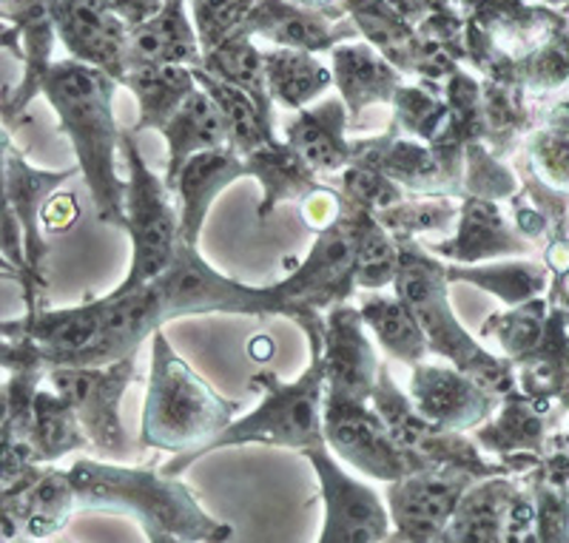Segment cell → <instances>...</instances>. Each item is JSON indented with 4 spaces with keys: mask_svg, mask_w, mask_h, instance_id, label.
I'll use <instances>...</instances> for the list:
<instances>
[{
    "mask_svg": "<svg viewBox=\"0 0 569 543\" xmlns=\"http://www.w3.org/2000/svg\"><path fill=\"white\" fill-rule=\"evenodd\" d=\"M43 91L69 134L78 169L98 205L100 222L126 228V185L117 177V143L120 134L111 117V78L100 69L63 60L52 63L40 78Z\"/></svg>",
    "mask_w": 569,
    "mask_h": 543,
    "instance_id": "1",
    "label": "cell"
},
{
    "mask_svg": "<svg viewBox=\"0 0 569 543\" xmlns=\"http://www.w3.org/2000/svg\"><path fill=\"white\" fill-rule=\"evenodd\" d=\"M69 481L83 510L123 512L140 526H160L186 543H226L233 535L197 504L194 492L162 472L80 459L71 464Z\"/></svg>",
    "mask_w": 569,
    "mask_h": 543,
    "instance_id": "2",
    "label": "cell"
},
{
    "mask_svg": "<svg viewBox=\"0 0 569 543\" xmlns=\"http://www.w3.org/2000/svg\"><path fill=\"white\" fill-rule=\"evenodd\" d=\"M293 322L311 339V364L293 384H282L277 375L259 373L251 382L266 390V399L246 419L233 421L222 430L208 446L197 453H182L166 464L162 475H180L188 464L208 453H217L222 446L233 444H268V446H293L299 453L317 450L325 444L322 408H325V362H322V319L317 311L305 308Z\"/></svg>",
    "mask_w": 569,
    "mask_h": 543,
    "instance_id": "3",
    "label": "cell"
},
{
    "mask_svg": "<svg viewBox=\"0 0 569 543\" xmlns=\"http://www.w3.org/2000/svg\"><path fill=\"white\" fill-rule=\"evenodd\" d=\"M151 348V379L142 410L140 444L171 453H197L233 424L237 404L220 399L177 356L160 330Z\"/></svg>",
    "mask_w": 569,
    "mask_h": 543,
    "instance_id": "4",
    "label": "cell"
},
{
    "mask_svg": "<svg viewBox=\"0 0 569 543\" xmlns=\"http://www.w3.org/2000/svg\"><path fill=\"white\" fill-rule=\"evenodd\" d=\"M399 245V268H396V296L410 304V311L425 330L427 348L436 356L453 362L461 373L472 375L481 388L501 395L512 390V373L505 362L490 356L456 319L447 299V268L421 251L413 237H396Z\"/></svg>",
    "mask_w": 569,
    "mask_h": 543,
    "instance_id": "5",
    "label": "cell"
},
{
    "mask_svg": "<svg viewBox=\"0 0 569 543\" xmlns=\"http://www.w3.org/2000/svg\"><path fill=\"white\" fill-rule=\"evenodd\" d=\"M78 171L34 169L14 145L0 149V257L18 273V282L27 293V311L43 308L49 259V248L40 233L43 205Z\"/></svg>",
    "mask_w": 569,
    "mask_h": 543,
    "instance_id": "6",
    "label": "cell"
},
{
    "mask_svg": "<svg viewBox=\"0 0 569 543\" xmlns=\"http://www.w3.org/2000/svg\"><path fill=\"white\" fill-rule=\"evenodd\" d=\"M160 299L162 322L202 313H246V316H288L297 319L293 308L277 285L248 288L213 271L200 257L197 245H177L169 271L151 282Z\"/></svg>",
    "mask_w": 569,
    "mask_h": 543,
    "instance_id": "7",
    "label": "cell"
},
{
    "mask_svg": "<svg viewBox=\"0 0 569 543\" xmlns=\"http://www.w3.org/2000/svg\"><path fill=\"white\" fill-rule=\"evenodd\" d=\"M123 154L129 165V185H126V228L131 233V273L120 291L131 293L151 285L157 276L169 271L180 245V214L171 205L166 180L142 162L134 140L123 137Z\"/></svg>",
    "mask_w": 569,
    "mask_h": 543,
    "instance_id": "8",
    "label": "cell"
},
{
    "mask_svg": "<svg viewBox=\"0 0 569 543\" xmlns=\"http://www.w3.org/2000/svg\"><path fill=\"white\" fill-rule=\"evenodd\" d=\"M373 408L382 415L388 424L390 435L399 444V450L408 455L413 472L421 470H445V466H456V470L472 472L479 481L496 479V475H510V466H496L490 461L481 459L470 439L450 430H439L436 424L425 419L419 410L413 408V401L401 393L390 379V370H379V382L373 390Z\"/></svg>",
    "mask_w": 569,
    "mask_h": 543,
    "instance_id": "9",
    "label": "cell"
},
{
    "mask_svg": "<svg viewBox=\"0 0 569 543\" xmlns=\"http://www.w3.org/2000/svg\"><path fill=\"white\" fill-rule=\"evenodd\" d=\"M134 359L129 356L109 368H54L46 373L54 393L74 408L89 444L114 461L131 455V441L120 421V399L137 373Z\"/></svg>",
    "mask_w": 569,
    "mask_h": 543,
    "instance_id": "10",
    "label": "cell"
},
{
    "mask_svg": "<svg viewBox=\"0 0 569 543\" xmlns=\"http://www.w3.org/2000/svg\"><path fill=\"white\" fill-rule=\"evenodd\" d=\"M322 430L325 444L333 446L339 459L353 464L362 475L388 484L413 475L408 455L401 453L382 415L370 410L368 401L325 395Z\"/></svg>",
    "mask_w": 569,
    "mask_h": 543,
    "instance_id": "11",
    "label": "cell"
},
{
    "mask_svg": "<svg viewBox=\"0 0 569 543\" xmlns=\"http://www.w3.org/2000/svg\"><path fill=\"white\" fill-rule=\"evenodd\" d=\"M319 475L325 517L317 543H385L393 535L390 512L368 484L350 479L348 472L330 459L328 446L302 453Z\"/></svg>",
    "mask_w": 569,
    "mask_h": 543,
    "instance_id": "12",
    "label": "cell"
},
{
    "mask_svg": "<svg viewBox=\"0 0 569 543\" xmlns=\"http://www.w3.org/2000/svg\"><path fill=\"white\" fill-rule=\"evenodd\" d=\"M479 479L467 470H421L388 484V512L401 543H436L453 521L461 499Z\"/></svg>",
    "mask_w": 569,
    "mask_h": 543,
    "instance_id": "13",
    "label": "cell"
},
{
    "mask_svg": "<svg viewBox=\"0 0 569 543\" xmlns=\"http://www.w3.org/2000/svg\"><path fill=\"white\" fill-rule=\"evenodd\" d=\"M356 288V253L353 233L348 222V205L337 225L319 231L317 245L299 262L291 276L279 282L277 291L297 308L319 311V308H337L353 293Z\"/></svg>",
    "mask_w": 569,
    "mask_h": 543,
    "instance_id": "14",
    "label": "cell"
},
{
    "mask_svg": "<svg viewBox=\"0 0 569 543\" xmlns=\"http://www.w3.org/2000/svg\"><path fill=\"white\" fill-rule=\"evenodd\" d=\"M322 362H325V395L337 399L370 401L379 382V359L365 336L362 313L350 304L330 308L328 322L322 324Z\"/></svg>",
    "mask_w": 569,
    "mask_h": 543,
    "instance_id": "15",
    "label": "cell"
},
{
    "mask_svg": "<svg viewBox=\"0 0 569 543\" xmlns=\"http://www.w3.org/2000/svg\"><path fill=\"white\" fill-rule=\"evenodd\" d=\"M410 401L430 424L450 433L479 428L490 419L496 408V393L481 388L472 375L459 368H439V364H416Z\"/></svg>",
    "mask_w": 569,
    "mask_h": 543,
    "instance_id": "16",
    "label": "cell"
},
{
    "mask_svg": "<svg viewBox=\"0 0 569 543\" xmlns=\"http://www.w3.org/2000/svg\"><path fill=\"white\" fill-rule=\"evenodd\" d=\"M54 32L78 63L126 80V34L100 0H52Z\"/></svg>",
    "mask_w": 569,
    "mask_h": 543,
    "instance_id": "17",
    "label": "cell"
},
{
    "mask_svg": "<svg viewBox=\"0 0 569 543\" xmlns=\"http://www.w3.org/2000/svg\"><path fill=\"white\" fill-rule=\"evenodd\" d=\"M74 506L78 499L69 481V470L63 472L46 464L34 466L12 490L0 492V510L7 512L14 535H27L34 541L58 535Z\"/></svg>",
    "mask_w": 569,
    "mask_h": 543,
    "instance_id": "18",
    "label": "cell"
},
{
    "mask_svg": "<svg viewBox=\"0 0 569 543\" xmlns=\"http://www.w3.org/2000/svg\"><path fill=\"white\" fill-rule=\"evenodd\" d=\"M248 174L246 160L237 157L233 149H213L194 154L182 165L177 174V182L171 191L180 197V242L186 245H197L206 222L208 211H211L213 200L231 185L233 180Z\"/></svg>",
    "mask_w": 569,
    "mask_h": 543,
    "instance_id": "19",
    "label": "cell"
},
{
    "mask_svg": "<svg viewBox=\"0 0 569 543\" xmlns=\"http://www.w3.org/2000/svg\"><path fill=\"white\" fill-rule=\"evenodd\" d=\"M166 143H169V169L166 185L174 188L177 174L194 154L213 149H231L228 145V125L222 111L217 109L206 91H191L169 123L162 125Z\"/></svg>",
    "mask_w": 569,
    "mask_h": 543,
    "instance_id": "20",
    "label": "cell"
},
{
    "mask_svg": "<svg viewBox=\"0 0 569 543\" xmlns=\"http://www.w3.org/2000/svg\"><path fill=\"white\" fill-rule=\"evenodd\" d=\"M288 145L313 174L348 169L356 160V145L345 140V105L339 100H325L319 109L299 111L288 125Z\"/></svg>",
    "mask_w": 569,
    "mask_h": 543,
    "instance_id": "21",
    "label": "cell"
},
{
    "mask_svg": "<svg viewBox=\"0 0 569 543\" xmlns=\"http://www.w3.org/2000/svg\"><path fill=\"white\" fill-rule=\"evenodd\" d=\"M516 495V484L505 475L472 484L461 499L453 521L436 543H505L507 515Z\"/></svg>",
    "mask_w": 569,
    "mask_h": 543,
    "instance_id": "22",
    "label": "cell"
},
{
    "mask_svg": "<svg viewBox=\"0 0 569 543\" xmlns=\"http://www.w3.org/2000/svg\"><path fill=\"white\" fill-rule=\"evenodd\" d=\"M430 253L459 259V262H476V259L498 257V253H521L527 251L525 240H518L505 225L498 208L490 200L472 197L461 208V228L453 242H441V245H427Z\"/></svg>",
    "mask_w": 569,
    "mask_h": 543,
    "instance_id": "23",
    "label": "cell"
},
{
    "mask_svg": "<svg viewBox=\"0 0 569 543\" xmlns=\"http://www.w3.org/2000/svg\"><path fill=\"white\" fill-rule=\"evenodd\" d=\"M248 174L262 182V205L259 217H268L279 202H302L317 188V174L305 165L302 157L277 137L259 145L246 157Z\"/></svg>",
    "mask_w": 569,
    "mask_h": 543,
    "instance_id": "24",
    "label": "cell"
},
{
    "mask_svg": "<svg viewBox=\"0 0 569 543\" xmlns=\"http://www.w3.org/2000/svg\"><path fill=\"white\" fill-rule=\"evenodd\" d=\"M376 165L396 182L408 185L421 194H453L456 191V171L447 169V162L436 154L433 149H425L419 143L408 140H382V143L362 145Z\"/></svg>",
    "mask_w": 569,
    "mask_h": 543,
    "instance_id": "25",
    "label": "cell"
},
{
    "mask_svg": "<svg viewBox=\"0 0 569 543\" xmlns=\"http://www.w3.org/2000/svg\"><path fill=\"white\" fill-rule=\"evenodd\" d=\"M362 319L376 333L379 344L388 350L390 356L405 364H421L427 356V339L419 319L410 311V304L399 296H370L362 304Z\"/></svg>",
    "mask_w": 569,
    "mask_h": 543,
    "instance_id": "26",
    "label": "cell"
},
{
    "mask_svg": "<svg viewBox=\"0 0 569 543\" xmlns=\"http://www.w3.org/2000/svg\"><path fill=\"white\" fill-rule=\"evenodd\" d=\"M129 83L140 98V129H160L180 111L188 94L194 91V78L188 69L174 63L137 66L129 72Z\"/></svg>",
    "mask_w": 569,
    "mask_h": 543,
    "instance_id": "27",
    "label": "cell"
},
{
    "mask_svg": "<svg viewBox=\"0 0 569 543\" xmlns=\"http://www.w3.org/2000/svg\"><path fill=\"white\" fill-rule=\"evenodd\" d=\"M348 205L350 233H353L356 253V285L359 288H388L396 285V268H399V245L390 240L385 225L370 211Z\"/></svg>",
    "mask_w": 569,
    "mask_h": 543,
    "instance_id": "28",
    "label": "cell"
},
{
    "mask_svg": "<svg viewBox=\"0 0 569 543\" xmlns=\"http://www.w3.org/2000/svg\"><path fill=\"white\" fill-rule=\"evenodd\" d=\"M32 446L38 464H52L60 455L91 446L83 428H80L74 408L54 390L40 388L34 393Z\"/></svg>",
    "mask_w": 569,
    "mask_h": 543,
    "instance_id": "29",
    "label": "cell"
},
{
    "mask_svg": "<svg viewBox=\"0 0 569 543\" xmlns=\"http://www.w3.org/2000/svg\"><path fill=\"white\" fill-rule=\"evenodd\" d=\"M202 86H206V94L217 103V109L222 111L228 125V145H231L237 154L248 157L251 151H257L259 145L273 140L271 120L262 117V111L257 109L246 91L233 89V86L222 83L217 78H206V74H194Z\"/></svg>",
    "mask_w": 569,
    "mask_h": 543,
    "instance_id": "30",
    "label": "cell"
},
{
    "mask_svg": "<svg viewBox=\"0 0 569 543\" xmlns=\"http://www.w3.org/2000/svg\"><path fill=\"white\" fill-rule=\"evenodd\" d=\"M337 80L345 100L353 111H362L376 100H390L396 94V74L365 46L337 49Z\"/></svg>",
    "mask_w": 569,
    "mask_h": 543,
    "instance_id": "31",
    "label": "cell"
},
{
    "mask_svg": "<svg viewBox=\"0 0 569 543\" xmlns=\"http://www.w3.org/2000/svg\"><path fill=\"white\" fill-rule=\"evenodd\" d=\"M208 66L217 74V80L246 91L248 98L257 103L266 120H271V91H268L266 60L253 49L248 40H226L208 54Z\"/></svg>",
    "mask_w": 569,
    "mask_h": 543,
    "instance_id": "32",
    "label": "cell"
},
{
    "mask_svg": "<svg viewBox=\"0 0 569 543\" xmlns=\"http://www.w3.org/2000/svg\"><path fill=\"white\" fill-rule=\"evenodd\" d=\"M131 52H134V58L140 60V66H149V63L180 66V63H191V60H197L194 34H191L186 20H182L177 3L166 9L160 18L137 27Z\"/></svg>",
    "mask_w": 569,
    "mask_h": 543,
    "instance_id": "33",
    "label": "cell"
},
{
    "mask_svg": "<svg viewBox=\"0 0 569 543\" xmlns=\"http://www.w3.org/2000/svg\"><path fill=\"white\" fill-rule=\"evenodd\" d=\"M262 60H266L268 91L291 109L317 98L330 80L322 66L302 52H273Z\"/></svg>",
    "mask_w": 569,
    "mask_h": 543,
    "instance_id": "34",
    "label": "cell"
},
{
    "mask_svg": "<svg viewBox=\"0 0 569 543\" xmlns=\"http://www.w3.org/2000/svg\"><path fill=\"white\" fill-rule=\"evenodd\" d=\"M339 194L345 197V202H350L356 208H365L370 214H379V211H388V208L405 202L401 185H396L376 165V160L362 145H356V160L342 171V191Z\"/></svg>",
    "mask_w": 569,
    "mask_h": 543,
    "instance_id": "35",
    "label": "cell"
},
{
    "mask_svg": "<svg viewBox=\"0 0 569 543\" xmlns=\"http://www.w3.org/2000/svg\"><path fill=\"white\" fill-rule=\"evenodd\" d=\"M447 279H470L507 302H525L543 285V273L536 265H492V268H447Z\"/></svg>",
    "mask_w": 569,
    "mask_h": 543,
    "instance_id": "36",
    "label": "cell"
},
{
    "mask_svg": "<svg viewBox=\"0 0 569 543\" xmlns=\"http://www.w3.org/2000/svg\"><path fill=\"white\" fill-rule=\"evenodd\" d=\"M459 214V208L450 200L439 197V200H416V202H399V205L388 208L373 214L376 220L382 222L385 231H393L396 237H413V233L425 231H441L447 222Z\"/></svg>",
    "mask_w": 569,
    "mask_h": 543,
    "instance_id": "37",
    "label": "cell"
},
{
    "mask_svg": "<svg viewBox=\"0 0 569 543\" xmlns=\"http://www.w3.org/2000/svg\"><path fill=\"white\" fill-rule=\"evenodd\" d=\"M253 20H257L253 27L259 32L268 34V38L282 46H297V49H322V46H330L328 29L319 20L308 18V14L284 12L279 7H266Z\"/></svg>",
    "mask_w": 569,
    "mask_h": 543,
    "instance_id": "38",
    "label": "cell"
},
{
    "mask_svg": "<svg viewBox=\"0 0 569 543\" xmlns=\"http://www.w3.org/2000/svg\"><path fill=\"white\" fill-rule=\"evenodd\" d=\"M536 316V304H527V308L507 313V316L498 313L496 319L485 324V333H496L510 356H525V353L536 350L538 339H541V319Z\"/></svg>",
    "mask_w": 569,
    "mask_h": 543,
    "instance_id": "39",
    "label": "cell"
},
{
    "mask_svg": "<svg viewBox=\"0 0 569 543\" xmlns=\"http://www.w3.org/2000/svg\"><path fill=\"white\" fill-rule=\"evenodd\" d=\"M251 0H197V23L208 49L226 43V34L246 18Z\"/></svg>",
    "mask_w": 569,
    "mask_h": 543,
    "instance_id": "40",
    "label": "cell"
},
{
    "mask_svg": "<svg viewBox=\"0 0 569 543\" xmlns=\"http://www.w3.org/2000/svg\"><path fill=\"white\" fill-rule=\"evenodd\" d=\"M302 217L305 222L313 228V231H325V228L337 225L342 220V211H345V197L339 191H330V188L317 185L311 194L305 197L302 202Z\"/></svg>",
    "mask_w": 569,
    "mask_h": 543,
    "instance_id": "41",
    "label": "cell"
},
{
    "mask_svg": "<svg viewBox=\"0 0 569 543\" xmlns=\"http://www.w3.org/2000/svg\"><path fill=\"white\" fill-rule=\"evenodd\" d=\"M80 217V208L71 194H52L43 205V228L52 233H66Z\"/></svg>",
    "mask_w": 569,
    "mask_h": 543,
    "instance_id": "42",
    "label": "cell"
},
{
    "mask_svg": "<svg viewBox=\"0 0 569 543\" xmlns=\"http://www.w3.org/2000/svg\"><path fill=\"white\" fill-rule=\"evenodd\" d=\"M142 535H146V541L149 543H186L182 541V537H177V535H171V532H166V530H160V526H142Z\"/></svg>",
    "mask_w": 569,
    "mask_h": 543,
    "instance_id": "43",
    "label": "cell"
},
{
    "mask_svg": "<svg viewBox=\"0 0 569 543\" xmlns=\"http://www.w3.org/2000/svg\"><path fill=\"white\" fill-rule=\"evenodd\" d=\"M0 273H7L9 279H18V273H14V268L9 265V262H7V259H3V257H0Z\"/></svg>",
    "mask_w": 569,
    "mask_h": 543,
    "instance_id": "44",
    "label": "cell"
},
{
    "mask_svg": "<svg viewBox=\"0 0 569 543\" xmlns=\"http://www.w3.org/2000/svg\"><path fill=\"white\" fill-rule=\"evenodd\" d=\"M7 145H12V140H9L7 129H3V125H0V149H7Z\"/></svg>",
    "mask_w": 569,
    "mask_h": 543,
    "instance_id": "45",
    "label": "cell"
},
{
    "mask_svg": "<svg viewBox=\"0 0 569 543\" xmlns=\"http://www.w3.org/2000/svg\"><path fill=\"white\" fill-rule=\"evenodd\" d=\"M385 543H399V537H396V535H390L388 541H385Z\"/></svg>",
    "mask_w": 569,
    "mask_h": 543,
    "instance_id": "46",
    "label": "cell"
},
{
    "mask_svg": "<svg viewBox=\"0 0 569 543\" xmlns=\"http://www.w3.org/2000/svg\"><path fill=\"white\" fill-rule=\"evenodd\" d=\"M0 279H9V276H7V273H0Z\"/></svg>",
    "mask_w": 569,
    "mask_h": 543,
    "instance_id": "47",
    "label": "cell"
},
{
    "mask_svg": "<svg viewBox=\"0 0 569 543\" xmlns=\"http://www.w3.org/2000/svg\"><path fill=\"white\" fill-rule=\"evenodd\" d=\"M63 543H71V541H63Z\"/></svg>",
    "mask_w": 569,
    "mask_h": 543,
    "instance_id": "48",
    "label": "cell"
},
{
    "mask_svg": "<svg viewBox=\"0 0 569 543\" xmlns=\"http://www.w3.org/2000/svg\"><path fill=\"white\" fill-rule=\"evenodd\" d=\"M399 543H401V541H399Z\"/></svg>",
    "mask_w": 569,
    "mask_h": 543,
    "instance_id": "49",
    "label": "cell"
}]
</instances>
